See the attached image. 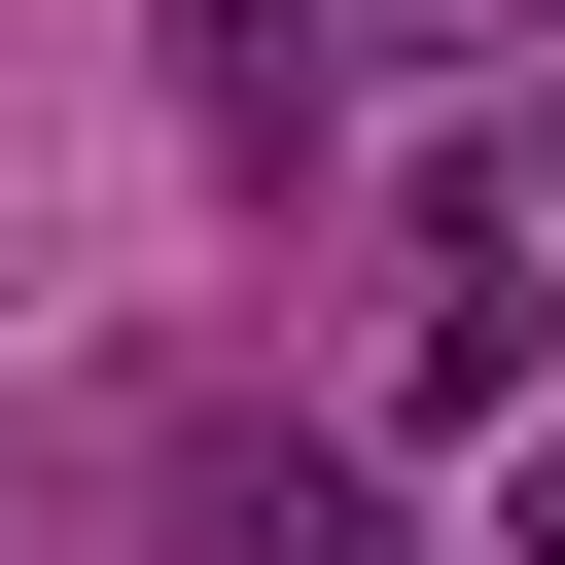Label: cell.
<instances>
[{
	"mask_svg": "<svg viewBox=\"0 0 565 565\" xmlns=\"http://www.w3.org/2000/svg\"><path fill=\"white\" fill-rule=\"evenodd\" d=\"M459 35H565V0H459Z\"/></svg>",
	"mask_w": 565,
	"mask_h": 565,
	"instance_id": "cell-4",
	"label": "cell"
},
{
	"mask_svg": "<svg viewBox=\"0 0 565 565\" xmlns=\"http://www.w3.org/2000/svg\"><path fill=\"white\" fill-rule=\"evenodd\" d=\"M459 212H565V71H530V106H494V177H459Z\"/></svg>",
	"mask_w": 565,
	"mask_h": 565,
	"instance_id": "cell-2",
	"label": "cell"
},
{
	"mask_svg": "<svg viewBox=\"0 0 565 565\" xmlns=\"http://www.w3.org/2000/svg\"><path fill=\"white\" fill-rule=\"evenodd\" d=\"M353 35H388V0H177V106H212V141H353Z\"/></svg>",
	"mask_w": 565,
	"mask_h": 565,
	"instance_id": "cell-1",
	"label": "cell"
},
{
	"mask_svg": "<svg viewBox=\"0 0 565 565\" xmlns=\"http://www.w3.org/2000/svg\"><path fill=\"white\" fill-rule=\"evenodd\" d=\"M494 565H565V424H530V459H494Z\"/></svg>",
	"mask_w": 565,
	"mask_h": 565,
	"instance_id": "cell-3",
	"label": "cell"
}]
</instances>
